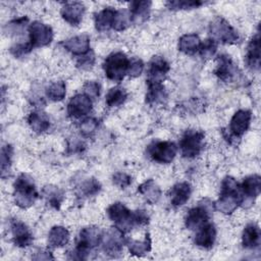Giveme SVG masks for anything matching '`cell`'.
Wrapping results in <instances>:
<instances>
[{
	"label": "cell",
	"instance_id": "obj_39",
	"mask_svg": "<svg viewBox=\"0 0 261 261\" xmlns=\"http://www.w3.org/2000/svg\"><path fill=\"white\" fill-rule=\"evenodd\" d=\"M216 49H217L216 42L213 39H206L204 42H202L200 44L198 51L202 58L207 59V58L212 57L215 54Z\"/></svg>",
	"mask_w": 261,
	"mask_h": 261
},
{
	"label": "cell",
	"instance_id": "obj_40",
	"mask_svg": "<svg viewBox=\"0 0 261 261\" xmlns=\"http://www.w3.org/2000/svg\"><path fill=\"white\" fill-rule=\"evenodd\" d=\"M143 69H144L143 61L141 59L134 58V59L129 60L126 74L129 75L130 77H136V76H139L143 72Z\"/></svg>",
	"mask_w": 261,
	"mask_h": 261
},
{
	"label": "cell",
	"instance_id": "obj_43",
	"mask_svg": "<svg viewBox=\"0 0 261 261\" xmlns=\"http://www.w3.org/2000/svg\"><path fill=\"white\" fill-rule=\"evenodd\" d=\"M84 94L91 99H96L100 94V86L95 81H89L84 85Z\"/></svg>",
	"mask_w": 261,
	"mask_h": 261
},
{
	"label": "cell",
	"instance_id": "obj_3",
	"mask_svg": "<svg viewBox=\"0 0 261 261\" xmlns=\"http://www.w3.org/2000/svg\"><path fill=\"white\" fill-rule=\"evenodd\" d=\"M14 202L20 208L31 207L38 198V192L36 190L34 180L28 174H20L14 181Z\"/></svg>",
	"mask_w": 261,
	"mask_h": 261
},
{
	"label": "cell",
	"instance_id": "obj_42",
	"mask_svg": "<svg viewBox=\"0 0 261 261\" xmlns=\"http://www.w3.org/2000/svg\"><path fill=\"white\" fill-rule=\"evenodd\" d=\"M33 49V46L30 42L28 43H18L13 45L10 48V53L14 56V57H21L28 53H30Z\"/></svg>",
	"mask_w": 261,
	"mask_h": 261
},
{
	"label": "cell",
	"instance_id": "obj_22",
	"mask_svg": "<svg viewBox=\"0 0 261 261\" xmlns=\"http://www.w3.org/2000/svg\"><path fill=\"white\" fill-rule=\"evenodd\" d=\"M243 197L247 199L254 200L259 196L261 191V177L258 174H253L244 178L242 185L240 186Z\"/></svg>",
	"mask_w": 261,
	"mask_h": 261
},
{
	"label": "cell",
	"instance_id": "obj_4",
	"mask_svg": "<svg viewBox=\"0 0 261 261\" xmlns=\"http://www.w3.org/2000/svg\"><path fill=\"white\" fill-rule=\"evenodd\" d=\"M103 232L96 226H88L81 230L76 247L73 250V258L86 259L89 253L102 243Z\"/></svg>",
	"mask_w": 261,
	"mask_h": 261
},
{
	"label": "cell",
	"instance_id": "obj_17",
	"mask_svg": "<svg viewBox=\"0 0 261 261\" xmlns=\"http://www.w3.org/2000/svg\"><path fill=\"white\" fill-rule=\"evenodd\" d=\"M61 16L71 25H77L83 19L85 6L82 2H66L61 8Z\"/></svg>",
	"mask_w": 261,
	"mask_h": 261
},
{
	"label": "cell",
	"instance_id": "obj_12",
	"mask_svg": "<svg viewBox=\"0 0 261 261\" xmlns=\"http://www.w3.org/2000/svg\"><path fill=\"white\" fill-rule=\"evenodd\" d=\"M210 218V209L207 204H199L198 206L189 210L186 216V226L190 230L199 229L202 225L207 223Z\"/></svg>",
	"mask_w": 261,
	"mask_h": 261
},
{
	"label": "cell",
	"instance_id": "obj_33",
	"mask_svg": "<svg viewBox=\"0 0 261 261\" xmlns=\"http://www.w3.org/2000/svg\"><path fill=\"white\" fill-rule=\"evenodd\" d=\"M43 194L47 202L50 204V206L54 208H59L61 205V202L63 200V192L54 186H47L43 190Z\"/></svg>",
	"mask_w": 261,
	"mask_h": 261
},
{
	"label": "cell",
	"instance_id": "obj_23",
	"mask_svg": "<svg viewBox=\"0 0 261 261\" xmlns=\"http://www.w3.org/2000/svg\"><path fill=\"white\" fill-rule=\"evenodd\" d=\"M192 188L189 182H178L173 186V188L170 190V202L174 207L181 206L186 204V202L189 200L191 196Z\"/></svg>",
	"mask_w": 261,
	"mask_h": 261
},
{
	"label": "cell",
	"instance_id": "obj_35",
	"mask_svg": "<svg viewBox=\"0 0 261 261\" xmlns=\"http://www.w3.org/2000/svg\"><path fill=\"white\" fill-rule=\"evenodd\" d=\"M100 189H101V185L97 179L89 178L82 184L80 188V192L85 197H91L99 193Z\"/></svg>",
	"mask_w": 261,
	"mask_h": 261
},
{
	"label": "cell",
	"instance_id": "obj_21",
	"mask_svg": "<svg viewBox=\"0 0 261 261\" xmlns=\"http://www.w3.org/2000/svg\"><path fill=\"white\" fill-rule=\"evenodd\" d=\"M246 63L252 69H259L260 67V36L259 32L251 39L247 47Z\"/></svg>",
	"mask_w": 261,
	"mask_h": 261
},
{
	"label": "cell",
	"instance_id": "obj_6",
	"mask_svg": "<svg viewBox=\"0 0 261 261\" xmlns=\"http://www.w3.org/2000/svg\"><path fill=\"white\" fill-rule=\"evenodd\" d=\"M205 135L201 130L187 129L179 142V148L184 157L194 158L200 154L204 146Z\"/></svg>",
	"mask_w": 261,
	"mask_h": 261
},
{
	"label": "cell",
	"instance_id": "obj_41",
	"mask_svg": "<svg viewBox=\"0 0 261 261\" xmlns=\"http://www.w3.org/2000/svg\"><path fill=\"white\" fill-rule=\"evenodd\" d=\"M98 124H99L98 119L93 118V117L87 118V119L83 120L80 125L81 133L85 136H90L91 134H93L96 130V128L98 127Z\"/></svg>",
	"mask_w": 261,
	"mask_h": 261
},
{
	"label": "cell",
	"instance_id": "obj_15",
	"mask_svg": "<svg viewBox=\"0 0 261 261\" xmlns=\"http://www.w3.org/2000/svg\"><path fill=\"white\" fill-rule=\"evenodd\" d=\"M214 73L224 83L233 82L238 76V67L227 55H219Z\"/></svg>",
	"mask_w": 261,
	"mask_h": 261
},
{
	"label": "cell",
	"instance_id": "obj_34",
	"mask_svg": "<svg viewBox=\"0 0 261 261\" xmlns=\"http://www.w3.org/2000/svg\"><path fill=\"white\" fill-rule=\"evenodd\" d=\"M66 86L63 81L52 83L46 90L47 97L52 101H61L65 97Z\"/></svg>",
	"mask_w": 261,
	"mask_h": 261
},
{
	"label": "cell",
	"instance_id": "obj_36",
	"mask_svg": "<svg viewBox=\"0 0 261 261\" xmlns=\"http://www.w3.org/2000/svg\"><path fill=\"white\" fill-rule=\"evenodd\" d=\"M204 2L198 0H175V1H168L166 3L167 7L172 10L177 9H192L201 6Z\"/></svg>",
	"mask_w": 261,
	"mask_h": 261
},
{
	"label": "cell",
	"instance_id": "obj_29",
	"mask_svg": "<svg viewBox=\"0 0 261 261\" xmlns=\"http://www.w3.org/2000/svg\"><path fill=\"white\" fill-rule=\"evenodd\" d=\"M201 41L196 34H187L180 37L178 41V50L185 54L192 55L199 50Z\"/></svg>",
	"mask_w": 261,
	"mask_h": 261
},
{
	"label": "cell",
	"instance_id": "obj_26",
	"mask_svg": "<svg viewBox=\"0 0 261 261\" xmlns=\"http://www.w3.org/2000/svg\"><path fill=\"white\" fill-rule=\"evenodd\" d=\"M28 123L35 133H43L50 126V119L45 112L34 111L28 117Z\"/></svg>",
	"mask_w": 261,
	"mask_h": 261
},
{
	"label": "cell",
	"instance_id": "obj_24",
	"mask_svg": "<svg viewBox=\"0 0 261 261\" xmlns=\"http://www.w3.org/2000/svg\"><path fill=\"white\" fill-rule=\"evenodd\" d=\"M116 10L112 7H106L95 15V27L99 32L108 31L113 25Z\"/></svg>",
	"mask_w": 261,
	"mask_h": 261
},
{
	"label": "cell",
	"instance_id": "obj_46",
	"mask_svg": "<svg viewBox=\"0 0 261 261\" xmlns=\"http://www.w3.org/2000/svg\"><path fill=\"white\" fill-rule=\"evenodd\" d=\"M95 62V56L92 51H89L87 54H84L82 56H79L76 60V65L81 68H90L93 66Z\"/></svg>",
	"mask_w": 261,
	"mask_h": 261
},
{
	"label": "cell",
	"instance_id": "obj_16",
	"mask_svg": "<svg viewBox=\"0 0 261 261\" xmlns=\"http://www.w3.org/2000/svg\"><path fill=\"white\" fill-rule=\"evenodd\" d=\"M12 239L17 247L25 248L33 243V234L29 227L19 220H12L10 223Z\"/></svg>",
	"mask_w": 261,
	"mask_h": 261
},
{
	"label": "cell",
	"instance_id": "obj_1",
	"mask_svg": "<svg viewBox=\"0 0 261 261\" xmlns=\"http://www.w3.org/2000/svg\"><path fill=\"white\" fill-rule=\"evenodd\" d=\"M108 217L121 231L130 230L136 225H144L149 222V216L144 210L130 211L122 203H114L107 209Z\"/></svg>",
	"mask_w": 261,
	"mask_h": 261
},
{
	"label": "cell",
	"instance_id": "obj_27",
	"mask_svg": "<svg viewBox=\"0 0 261 261\" xmlns=\"http://www.w3.org/2000/svg\"><path fill=\"white\" fill-rule=\"evenodd\" d=\"M242 242H243V246L247 249H254L258 247L260 244L259 226L255 223L248 224L243 231Z\"/></svg>",
	"mask_w": 261,
	"mask_h": 261
},
{
	"label": "cell",
	"instance_id": "obj_14",
	"mask_svg": "<svg viewBox=\"0 0 261 261\" xmlns=\"http://www.w3.org/2000/svg\"><path fill=\"white\" fill-rule=\"evenodd\" d=\"M92 110V99L86 94L73 96L67 104V113L70 117L81 118L86 116Z\"/></svg>",
	"mask_w": 261,
	"mask_h": 261
},
{
	"label": "cell",
	"instance_id": "obj_31",
	"mask_svg": "<svg viewBox=\"0 0 261 261\" xmlns=\"http://www.w3.org/2000/svg\"><path fill=\"white\" fill-rule=\"evenodd\" d=\"M126 97H127L126 91L123 88L117 86V87L111 88L108 91V93L106 94L105 102L109 107H116V106H120L125 101Z\"/></svg>",
	"mask_w": 261,
	"mask_h": 261
},
{
	"label": "cell",
	"instance_id": "obj_44",
	"mask_svg": "<svg viewBox=\"0 0 261 261\" xmlns=\"http://www.w3.org/2000/svg\"><path fill=\"white\" fill-rule=\"evenodd\" d=\"M112 180L115 186L119 187L120 189H125L130 185L132 177L124 172H116L113 174Z\"/></svg>",
	"mask_w": 261,
	"mask_h": 261
},
{
	"label": "cell",
	"instance_id": "obj_7",
	"mask_svg": "<svg viewBox=\"0 0 261 261\" xmlns=\"http://www.w3.org/2000/svg\"><path fill=\"white\" fill-rule=\"evenodd\" d=\"M209 31L214 41L234 44L240 40L238 32L222 17H215L209 25Z\"/></svg>",
	"mask_w": 261,
	"mask_h": 261
},
{
	"label": "cell",
	"instance_id": "obj_5",
	"mask_svg": "<svg viewBox=\"0 0 261 261\" xmlns=\"http://www.w3.org/2000/svg\"><path fill=\"white\" fill-rule=\"evenodd\" d=\"M129 59L122 52H113L109 54L103 62L105 75L113 81L120 82L127 72Z\"/></svg>",
	"mask_w": 261,
	"mask_h": 261
},
{
	"label": "cell",
	"instance_id": "obj_19",
	"mask_svg": "<svg viewBox=\"0 0 261 261\" xmlns=\"http://www.w3.org/2000/svg\"><path fill=\"white\" fill-rule=\"evenodd\" d=\"M216 238V229L213 223L207 222L202 225L199 229H197V233L195 236V244L201 248L210 249Z\"/></svg>",
	"mask_w": 261,
	"mask_h": 261
},
{
	"label": "cell",
	"instance_id": "obj_8",
	"mask_svg": "<svg viewBox=\"0 0 261 261\" xmlns=\"http://www.w3.org/2000/svg\"><path fill=\"white\" fill-rule=\"evenodd\" d=\"M150 157L158 163H170L176 155L177 147L174 143L169 141L153 142L147 149Z\"/></svg>",
	"mask_w": 261,
	"mask_h": 261
},
{
	"label": "cell",
	"instance_id": "obj_11",
	"mask_svg": "<svg viewBox=\"0 0 261 261\" xmlns=\"http://www.w3.org/2000/svg\"><path fill=\"white\" fill-rule=\"evenodd\" d=\"M123 231H121L119 228L112 227L109 229L106 233H103V239H102V245H103V250L105 253H107L110 256H117L120 254L122 250V246L124 244V238H123Z\"/></svg>",
	"mask_w": 261,
	"mask_h": 261
},
{
	"label": "cell",
	"instance_id": "obj_10",
	"mask_svg": "<svg viewBox=\"0 0 261 261\" xmlns=\"http://www.w3.org/2000/svg\"><path fill=\"white\" fill-rule=\"evenodd\" d=\"M30 34V43L33 48L35 47H43L51 43L53 39V31L52 29L41 21H34L29 27Z\"/></svg>",
	"mask_w": 261,
	"mask_h": 261
},
{
	"label": "cell",
	"instance_id": "obj_9",
	"mask_svg": "<svg viewBox=\"0 0 261 261\" xmlns=\"http://www.w3.org/2000/svg\"><path fill=\"white\" fill-rule=\"evenodd\" d=\"M251 118H252V114L249 110H246V109L238 110L230 119L229 127H228L229 133L227 136H225V139L229 143H232L234 140L241 138L249 128Z\"/></svg>",
	"mask_w": 261,
	"mask_h": 261
},
{
	"label": "cell",
	"instance_id": "obj_18",
	"mask_svg": "<svg viewBox=\"0 0 261 261\" xmlns=\"http://www.w3.org/2000/svg\"><path fill=\"white\" fill-rule=\"evenodd\" d=\"M61 45L73 55L82 56L91 51L90 48V37L86 34L79 35L72 38H69L61 43Z\"/></svg>",
	"mask_w": 261,
	"mask_h": 261
},
{
	"label": "cell",
	"instance_id": "obj_28",
	"mask_svg": "<svg viewBox=\"0 0 261 261\" xmlns=\"http://www.w3.org/2000/svg\"><path fill=\"white\" fill-rule=\"evenodd\" d=\"M69 240V232L68 230L60 225L53 226L48 234V244L52 248L62 247L67 244Z\"/></svg>",
	"mask_w": 261,
	"mask_h": 261
},
{
	"label": "cell",
	"instance_id": "obj_2",
	"mask_svg": "<svg viewBox=\"0 0 261 261\" xmlns=\"http://www.w3.org/2000/svg\"><path fill=\"white\" fill-rule=\"evenodd\" d=\"M243 203L244 197L240 186L233 177L226 176L222 180L219 199L215 202L214 208L223 214H230Z\"/></svg>",
	"mask_w": 261,
	"mask_h": 261
},
{
	"label": "cell",
	"instance_id": "obj_13",
	"mask_svg": "<svg viewBox=\"0 0 261 261\" xmlns=\"http://www.w3.org/2000/svg\"><path fill=\"white\" fill-rule=\"evenodd\" d=\"M169 69L170 66L163 57L154 56L149 63L147 84H162Z\"/></svg>",
	"mask_w": 261,
	"mask_h": 261
},
{
	"label": "cell",
	"instance_id": "obj_38",
	"mask_svg": "<svg viewBox=\"0 0 261 261\" xmlns=\"http://www.w3.org/2000/svg\"><path fill=\"white\" fill-rule=\"evenodd\" d=\"M12 147L10 145H6L2 147L1 150V174L2 177L5 176L6 173L9 172V167L11 164L12 158Z\"/></svg>",
	"mask_w": 261,
	"mask_h": 261
},
{
	"label": "cell",
	"instance_id": "obj_32",
	"mask_svg": "<svg viewBox=\"0 0 261 261\" xmlns=\"http://www.w3.org/2000/svg\"><path fill=\"white\" fill-rule=\"evenodd\" d=\"M128 250L133 255L143 256L151 250V239L150 234L147 233L144 241H127Z\"/></svg>",
	"mask_w": 261,
	"mask_h": 261
},
{
	"label": "cell",
	"instance_id": "obj_25",
	"mask_svg": "<svg viewBox=\"0 0 261 261\" xmlns=\"http://www.w3.org/2000/svg\"><path fill=\"white\" fill-rule=\"evenodd\" d=\"M138 192L150 204L157 203L159 201V199H160V196H161L160 188L157 186V184L153 179H148L145 182H143L138 188Z\"/></svg>",
	"mask_w": 261,
	"mask_h": 261
},
{
	"label": "cell",
	"instance_id": "obj_30",
	"mask_svg": "<svg viewBox=\"0 0 261 261\" xmlns=\"http://www.w3.org/2000/svg\"><path fill=\"white\" fill-rule=\"evenodd\" d=\"M166 98L167 94L162 84H148V92L146 95V102L148 104L163 103Z\"/></svg>",
	"mask_w": 261,
	"mask_h": 261
},
{
	"label": "cell",
	"instance_id": "obj_47",
	"mask_svg": "<svg viewBox=\"0 0 261 261\" xmlns=\"http://www.w3.org/2000/svg\"><path fill=\"white\" fill-rule=\"evenodd\" d=\"M34 259L36 260H49V259H53V256L50 254V252H39L37 253V255L34 257Z\"/></svg>",
	"mask_w": 261,
	"mask_h": 261
},
{
	"label": "cell",
	"instance_id": "obj_45",
	"mask_svg": "<svg viewBox=\"0 0 261 261\" xmlns=\"http://www.w3.org/2000/svg\"><path fill=\"white\" fill-rule=\"evenodd\" d=\"M28 20H29L28 17H20L17 19H13L6 24L5 29H7V32L18 34V32H20L22 28L25 27V23L28 22Z\"/></svg>",
	"mask_w": 261,
	"mask_h": 261
},
{
	"label": "cell",
	"instance_id": "obj_37",
	"mask_svg": "<svg viewBox=\"0 0 261 261\" xmlns=\"http://www.w3.org/2000/svg\"><path fill=\"white\" fill-rule=\"evenodd\" d=\"M130 22L132 21H130L129 12H126L124 10H116L112 28L115 31H122L125 28H127Z\"/></svg>",
	"mask_w": 261,
	"mask_h": 261
},
{
	"label": "cell",
	"instance_id": "obj_20",
	"mask_svg": "<svg viewBox=\"0 0 261 261\" xmlns=\"http://www.w3.org/2000/svg\"><path fill=\"white\" fill-rule=\"evenodd\" d=\"M151 4L152 2L147 0L130 2L129 4L130 21L137 24H140L146 21L150 15Z\"/></svg>",
	"mask_w": 261,
	"mask_h": 261
}]
</instances>
